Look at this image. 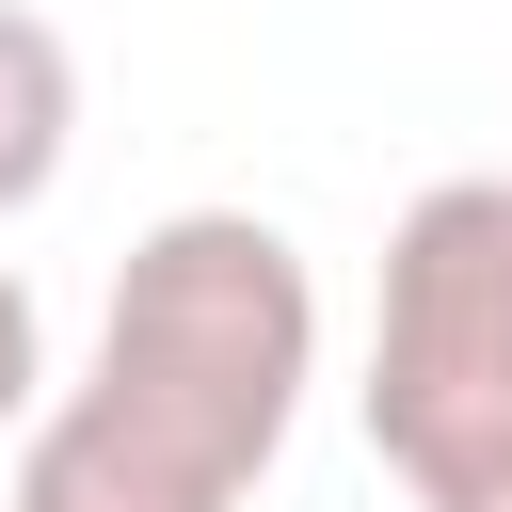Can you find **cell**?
Listing matches in <instances>:
<instances>
[{"label": "cell", "mask_w": 512, "mask_h": 512, "mask_svg": "<svg viewBox=\"0 0 512 512\" xmlns=\"http://www.w3.org/2000/svg\"><path fill=\"white\" fill-rule=\"evenodd\" d=\"M320 384V272L272 208H160L96 304V368L16 432L0 512H240Z\"/></svg>", "instance_id": "6da1fadb"}, {"label": "cell", "mask_w": 512, "mask_h": 512, "mask_svg": "<svg viewBox=\"0 0 512 512\" xmlns=\"http://www.w3.org/2000/svg\"><path fill=\"white\" fill-rule=\"evenodd\" d=\"M352 400L416 512H512V176H432L384 224Z\"/></svg>", "instance_id": "7a4b0ae2"}, {"label": "cell", "mask_w": 512, "mask_h": 512, "mask_svg": "<svg viewBox=\"0 0 512 512\" xmlns=\"http://www.w3.org/2000/svg\"><path fill=\"white\" fill-rule=\"evenodd\" d=\"M64 144H80V48L32 0H0V224L64 192Z\"/></svg>", "instance_id": "3957f363"}, {"label": "cell", "mask_w": 512, "mask_h": 512, "mask_svg": "<svg viewBox=\"0 0 512 512\" xmlns=\"http://www.w3.org/2000/svg\"><path fill=\"white\" fill-rule=\"evenodd\" d=\"M48 416V304H32V272L0 256V432H32Z\"/></svg>", "instance_id": "277c9868"}]
</instances>
